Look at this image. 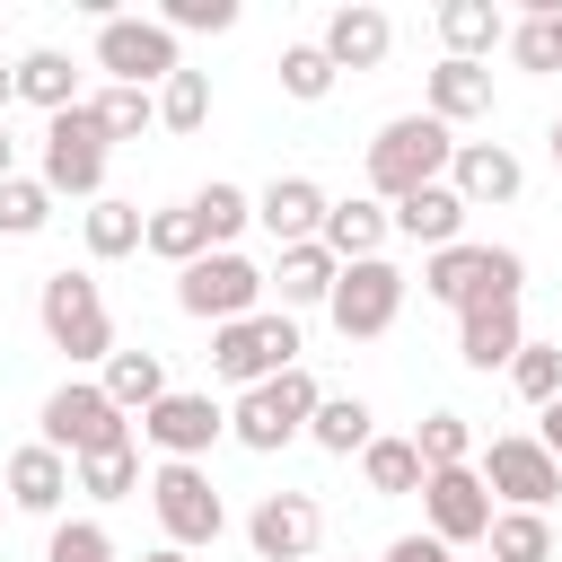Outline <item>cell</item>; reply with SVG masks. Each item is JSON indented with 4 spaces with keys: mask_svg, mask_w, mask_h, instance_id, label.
Wrapping results in <instances>:
<instances>
[{
    "mask_svg": "<svg viewBox=\"0 0 562 562\" xmlns=\"http://www.w3.org/2000/svg\"><path fill=\"white\" fill-rule=\"evenodd\" d=\"M448 158H457V132L430 123V114H395L378 140H369V202H404L422 184H448Z\"/></svg>",
    "mask_w": 562,
    "mask_h": 562,
    "instance_id": "6da1fadb",
    "label": "cell"
},
{
    "mask_svg": "<svg viewBox=\"0 0 562 562\" xmlns=\"http://www.w3.org/2000/svg\"><path fill=\"white\" fill-rule=\"evenodd\" d=\"M518 290H527V255H518V246H474V237H457V246H439V255L422 263V299H439V307L518 299Z\"/></svg>",
    "mask_w": 562,
    "mask_h": 562,
    "instance_id": "7a4b0ae2",
    "label": "cell"
},
{
    "mask_svg": "<svg viewBox=\"0 0 562 562\" xmlns=\"http://www.w3.org/2000/svg\"><path fill=\"white\" fill-rule=\"evenodd\" d=\"M35 325H44V342L70 351V360H114V316H105V290H97L88 272H53V281L35 290Z\"/></svg>",
    "mask_w": 562,
    "mask_h": 562,
    "instance_id": "3957f363",
    "label": "cell"
},
{
    "mask_svg": "<svg viewBox=\"0 0 562 562\" xmlns=\"http://www.w3.org/2000/svg\"><path fill=\"white\" fill-rule=\"evenodd\" d=\"M307 413H316V378L307 369H281V378H263V386H246L228 404V439L255 448V457H272V448H290L307 430Z\"/></svg>",
    "mask_w": 562,
    "mask_h": 562,
    "instance_id": "277c9868",
    "label": "cell"
},
{
    "mask_svg": "<svg viewBox=\"0 0 562 562\" xmlns=\"http://www.w3.org/2000/svg\"><path fill=\"white\" fill-rule=\"evenodd\" d=\"M176 307L202 316V325H237V316L263 307V272H255L237 246H211V255H193V263L176 272Z\"/></svg>",
    "mask_w": 562,
    "mask_h": 562,
    "instance_id": "5b68a950",
    "label": "cell"
},
{
    "mask_svg": "<svg viewBox=\"0 0 562 562\" xmlns=\"http://www.w3.org/2000/svg\"><path fill=\"white\" fill-rule=\"evenodd\" d=\"M325 316H334V334H342V342H378V334L404 316V272H395L386 255L342 263V272H334V290H325Z\"/></svg>",
    "mask_w": 562,
    "mask_h": 562,
    "instance_id": "8992f818",
    "label": "cell"
},
{
    "mask_svg": "<svg viewBox=\"0 0 562 562\" xmlns=\"http://www.w3.org/2000/svg\"><path fill=\"white\" fill-rule=\"evenodd\" d=\"M211 369L246 395V386H263V378H281V369H299V325L290 316H237V325H211Z\"/></svg>",
    "mask_w": 562,
    "mask_h": 562,
    "instance_id": "52a82bcc",
    "label": "cell"
},
{
    "mask_svg": "<svg viewBox=\"0 0 562 562\" xmlns=\"http://www.w3.org/2000/svg\"><path fill=\"white\" fill-rule=\"evenodd\" d=\"M44 448H61V457L79 465V457H97V448H132V422L105 404V386L61 378V386L44 395Z\"/></svg>",
    "mask_w": 562,
    "mask_h": 562,
    "instance_id": "ba28073f",
    "label": "cell"
},
{
    "mask_svg": "<svg viewBox=\"0 0 562 562\" xmlns=\"http://www.w3.org/2000/svg\"><path fill=\"white\" fill-rule=\"evenodd\" d=\"M97 70L114 88H167L184 61H176V35L158 18H97Z\"/></svg>",
    "mask_w": 562,
    "mask_h": 562,
    "instance_id": "9c48e42d",
    "label": "cell"
},
{
    "mask_svg": "<svg viewBox=\"0 0 562 562\" xmlns=\"http://www.w3.org/2000/svg\"><path fill=\"white\" fill-rule=\"evenodd\" d=\"M140 492H149V509H158V527H167V544H176V553L220 544L228 509H220V492H211V474H202V465H158Z\"/></svg>",
    "mask_w": 562,
    "mask_h": 562,
    "instance_id": "30bf717a",
    "label": "cell"
},
{
    "mask_svg": "<svg viewBox=\"0 0 562 562\" xmlns=\"http://www.w3.org/2000/svg\"><path fill=\"white\" fill-rule=\"evenodd\" d=\"M105 158H114V140L97 132V114L88 105H70V114H53L44 123V193H105Z\"/></svg>",
    "mask_w": 562,
    "mask_h": 562,
    "instance_id": "8fae6325",
    "label": "cell"
},
{
    "mask_svg": "<svg viewBox=\"0 0 562 562\" xmlns=\"http://www.w3.org/2000/svg\"><path fill=\"white\" fill-rule=\"evenodd\" d=\"M228 430V413L211 404V395H184V386H167L149 413H140V439L158 448V465H202V448Z\"/></svg>",
    "mask_w": 562,
    "mask_h": 562,
    "instance_id": "7c38bea8",
    "label": "cell"
},
{
    "mask_svg": "<svg viewBox=\"0 0 562 562\" xmlns=\"http://www.w3.org/2000/svg\"><path fill=\"white\" fill-rule=\"evenodd\" d=\"M474 474H483V492H501L509 509H544V501H562V465L536 448V430H501L492 457H483Z\"/></svg>",
    "mask_w": 562,
    "mask_h": 562,
    "instance_id": "4fadbf2b",
    "label": "cell"
},
{
    "mask_svg": "<svg viewBox=\"0 0 562 562\" xmlns=\"http://www.w3.org/2000/svg\"><path fill=\"white\" fill-rule=\"evenodd\" d=\"M422 509H430V536H439L448 553L492 536V492H483L474 465H439V474H422Z\"/></svg>",
    "mask_w": 562,
    "mask_h": 562,
    "instance_id": "5bb4252c",
    "label": "cell"
},
{
    "mask_svg": "<svg viewBox=\"0 0 562 562\" xmlns=\"http://www.w3.org/2000/svg\"><path fill=\"white\" fill-rule=\"evenodd\" d=\"M316 536H325V509H316L307 492H263L255 518H246V544H255L263 562H307Z\"/></svg>",
    "mask_w": 562,
    "mask_h": 562,
    "instance_id": "9a60e30c",
    "label": "cell"
},
{
    "mask_svg": "<svg viewBox=\"0 0 562 562\" xmlns=\"http://www.w3.org/2000/svg\"><path fill=\"white\" fill-rule=\"evenodd\" d=\"M448 193H457L465 211H474V202H518V193H527V167H518V149H501V140H457Z\"/></svg>",
    "mask_w": 562,
    "mask_h": 562,
    "instance_id": "2e32d148",
    "label": "cell"
},
{
    "mask_svg": "<svg viewBox=\"0 0 562 562\" xmlns=\"http://www.w3.org/2000/svg\"><path fill=\"white\" fill-rule=\"evenodd\" d=\"M518 342H527V325H518V299H474V307H457V360L465 369H509L518 360Z\"/></svg>",
    "mask_w": 562,
    "mask_h": 562,
    "instance_id": "e0dca14e",
    "label": "cell"
},
{
    "mask_svg": "<svg viewBox=\"0 0 562 562\" xmlns=\"http://www.w3.org/2000/svg\"><path fill=\"white\" fill-rule=\"evenodd\" d=\"M386 44H395V18L369 9V0H342V9L325 18V35H316V53H325L334 70H378Z\"/></svg>",
    "mask_w": 562,
    "mask_h": 562,
    "instance_id": "ac0fdd59",
    "label": "cell"
},
{
    "mask_svg": "<svg viewBox=\"0 0 562 562\" xmlns=\"http://www.w3.org/2000/svg\"><path fill=\"white\" fill-rule=\"evenodd\" d=\"M386 228L439 255V246H457V237H465V202H457L448 184H422V193H404V202H386Z\"/></svg>",
    "mask_w": 562,
    "mask_h": 562,
    "instance_id": "d6986e66",
    "label": "cell"
},
{
    "mask_svg": "<svg viewBox=\"0 0 562 562\" xmlns=\"http://www.w3.org/2000/svg\"><path fill=\"white\" fill-rule=\"evenodd\" d=\"M255 220H263L281 246H307V237L325 228V193H316L307 176H272V184L255 193Z\"/></svg>",
    "mask_w": 562,
    "mask_h": 562,
    "instance_id": "ffe728a7",
    "label": "cell"
},
{
    "mask_svg": "<svg viewBox=\"0 0 562 562\" xmlns=\"http://www.w3.org/2000/svg\"><path fill=\"white\" fill-rule=\"evenodd\" d=\"M422 114H430V123H448V132H457V123H483V114H492V70H483V61H439V70H430V105H422Z\"/></svg>",
    "mask_w": 562,
    "mask_h": 562,
    "instance_id": "44dd1931",
    "label": "cell"
},
{
    "mask_svg": "<svg viewBox=\"0 0 562 562\" xmlns=\"http://www.w3.org/2000/svg\"><path fill=\"white\" fill-rule=\"evenodd\" d=\"M395 228H386V202H325V228H316V246L334 255V263H360V255H378Z\"/></svg>",
    "mask_w": 562,
    "mask_h": 562,
    "instance_id": "7402d4cb",
    "label": "cell"
},
{
    "mask_svg": "<svg viewBox=\"0 0 562 562\" xmlns=\"http://www.w3.org/2000/svg\"><path fill=\"white\" fill-rule=\"evenodd\" d=\"M439 44H448V61H483L509 44V18L492 0H439Z\"/></svg>",
    "mask_w": 562,
    "mask_h": 562,
    "instance_id": "603a6c76",
    "label": "cell"
},
{
    "mask_svg": "<svg viewBox=\"0 0 562 562\" xmlns=\"http://www.w3.org/2000/svg\"><path fill=\"white\" fill-rule=\"evenodd\" d=\"M334 272H342V263H334V255L307 237V246H281V263L263 272V290H281V316H290V307H325Z\"/></svg>",
    "mask_w": 562,
    "mask_h": 562,
    "instance_id": "cb8c5ba5",
    "label": "cell"
},
{
    "mask_svg": "<svg viewBox=\"0 0 562 562\" xmlns=\"http://www.w3.org/2000/svg\"><path fill=\"white\" fill-rule=\"evenodd\" d=\"M61 492H70V457H61V448H44V439H35V448H18V457H9V501H18V509L53 518V509H61Z\"/></svg>",
    "mask_w": 562,
    "mask_h": 562,
    "instance_id": "d4e9b609",
    "label": "cell"
},
{
    "mask_svg": "<svg viewBox=\"0 0 562 562\" xmlns=\"http://www.w3.org/2000/svg\"><path fill=\"white\" fill-rule=\"evenodd\" d=\"M307 439H316L325 457H360V448L378 439V413H369L360 395H316V413H307Z\"/></svg>",
    "mask_w": 562,
    "mask_h": 562,
    "instance_id": "484cf974",
    "label": "cell"
},
{
    "mask_svg": "<svg viewBox=\"0 0 562 562\" xmlns=\"http://www.w3.org/2000/svg\"><path fill=\"white\" fill-rule=\"evenodd\" d=\"M97 386H105V404H114V413H149V404L167 395V360H158V351H114Z\"/></svg>",
    "mask_w": 562,
    "mask_h": 562,
    "instance_id": "4316f807",
    "label": "cell"
},
{
    "mask_svg": "<svg viewBox=\"0 0 562 562\" xmlns=\"http://www.w3.org/2000/svg\"><path fill=\"white\" fill-rule=\"evenodd\" d=\"M79 228H88V255H97V263H114V255H132V246H140L149 211H140V202H123V193H97Z\"/></svg>",
    "mask_w": 562,
    "mask_h": 562,
    "instance_id": "83f0119b",
    "label": "cell"
},
{
    "mask_svg": "<svg viewBox=\"0 0 562 562\" xmlns=\"http://www.w3.org/2000/svg\"><path fill=\"white\" fill-rule=\"evenodd\" d=\"M18 97L44 105V114H70V105H79V70H70V53H53V44L26 53V61H18Z\"/></svg>",
    "mask_w": 562,
    "mask_h": 562,
    "instance_id": "f1b7e54d",
    "label": "cell"
},
{
    "mask_svg": "<svg viewBox=\"0 0 562 562\" xmlns=\"http://www.w3.org/2000/svg\"><path fill=\"white\" fill-rule=\"evenodd\" d=\"M492 562H553V518L544 509H492Z\"/></svg>",
    "mask_w": 562,
    "mask_h": 562,
    "instance_id": "f546056e",
    "label": "cell"
},
{
    "mask_svg": "<svg viewBox=\"0 0 562 562\" xmlns=\"http://www.w3.org/2000/svg\"><path fill=\"white\" fill-rule=\"evenodd\" d=\"M70 492H88V501H132V492H140V448H97V457H79V465H70Z\"/></svg>",
    "mask_w": 562,
    "mask_h": 562,
    "instance_id": "4dcf8cb0",
    "label": "cell"
},
{
    "mask_svg": "<svg viewBox=\"0 0 562 562\" xmlns=\"http://www.w3.org/2000/svg\"><path fill=\"white\" fill-rule=\"evenodd\" d=\"M79 105L97 114L105 140H140V132L158 123V97H149V88H97V97H79Z\"/></svg>",
    "mask_w": 562,
    "mask_h": 562,
    "instance_id": "1f68e13d",
    "label": "cell"
},
{
    "mask_svg": "<svg viewBox=\"0 0 562 562\" xmlns=\"http://www.w3.org/2000/svg\"><path fill=\"white\" fill-rule=\"evenodd\" d=\"M360 474H369V492H378V501L422 492V457H413V439H369V448H360Z\"/></svg>",
    "mask_w": 562,
    "mask_h": 562,
    "instance_id": "d6a6232c",
    "label": "cell"
},
{
    "mask_svg": "<svg viewBox=\"0 0 562 562\" xmlns=\"http://www.w3.org/2000/svg\"><path fill=\"white\" fill-rule=\"evenodd\" d=\"M140 246H149V255H167L176 272H184L193 255H211V237H202V220H193L184 202H176V211H149V228H140Z\"/></svg>",
    "mask_w": 562,
    "mask_h": 562,
    "instance_id": "836d02e7",
    "label": "cell"
},
{
    "mask_svg": "<svg viewBox=\"0 0 562 562\" xmlns=\"http://www.w3.org/2000/svg\"><path fill=\"white\" fill-rule=\"evenodd\" d=\"M413 457H422V474L465 465V457H474V422H465V413H430V422L413 430Z\"/></svg>",
    "mask_w": 562,
    "mask_h": 562,
    "instance_id": "e575fe53",
    "label": "cell"
},
{
    "mask_svg": "<svg viewBox=\"0 0 562 562\" xmlns=\"http://www.w3.org/2000/svg\"><path fill=\"white\" fill-rule=\"evenodd\" d=\"M334 79H342V70H334L316 44H281V97H299V105H325V97H334Z\"/></svg>",
    "mask_w": 562,
    "mask_h": 562,
    "instance_id": "d590c367",
    "label": "cell"
},
{
    "mask_svg": "<svg viewBox=\"0 0 562 562\" xmlns=\"http://www.w3.org/2000/svg\"><path fill=\"white\" fill-rule=\"evenodd\" d=\"M184 211L202 220V237H211V246H228V237H237V228L255 220V193H237V184H202V193H193Z\"/></svg>",
    "mask_w": 562,
    "mask_h": 562,
    "instance_id": "8d00e7d4",
    "label": "cell"
},
{
    "mask_svg": "<svg viewBox=\"0 0 562 562\" xmlns=\"http://www.w3.org/2000/svg\"><path fill=\"white\" fill-rule=\"evenodd\" d=\"M509 386L544 413L553 395H562V342H518V360H509Z\"/></svg>",
    "mask_w": 562,
    "mask_h": 562,
    "instance_id": "74e56055",
    "label": "cell"
},
{
    "mask_svg": "<svg viewBox=\"0 0 562 562\" xmlns=\"http://www.w3.org/2000/svg\"><path fill=\"white\" fill-rule=\"evenodd\" d=\"M158 123H167V132H202V123H211V79H202V70H176V79L158 88Z\"/></svg>",
    "mask_w": 562,
    "mask_h": 562,
    "instance_id": "f35d334b",
    "label": "cell"
},
{
    "mask_svg": "<svg viewBox=\"0 0 562 562\" xmlns=\"http://www.w3.org/2000/svg\"><path fill=\"white\" fill-rule=\"evenodd\" d=\"M44 220H53L44 176H9V184H0V237H35Z\"/></svg>",
    "mask_w": 562,
    "mask_h": 562,
    "instance_id": "ab89813d",
    "label": "cell"
},
{
    "mask_svg": "<svg viewBox=\"0 0 562 562\" xmlns=\"http://www.w3.org/2000/svg\"><path fill=\"white\" fill-rule=\"evenodd\" d=\"M158 26H167V35H228V26H237V0H167Z\"/></svg>",
    "mask_w": 562,
    "mask_h": 562,
    "instance_id": "60d3db41",
    "label": "cell"
},
{
    "mask_svg": "<svg viewBox=\"0 0 562 562\" xmlns=\"http://www.w3.org/2000/svg\"><path fill=\"white\" fill-rule=\"evenodd\" d=\"M44 562H114V536L97 518H61L53 544H44Z\"/></svg>",
    "mask_w": 562,
    "mask_h": 562,
    "instance_id": "b9f144b4",
    "label": "cell"
},
{
    "mask_svg": "<svg viewBox=\"0 0 562 562\" xmlns=\"http://www.w3.org/2000/svg\"><path fill=\"white\" fill-rule=\"evenodd\" d=\"M509 53H518V70H562V61H553L544 18H518V26H509Z\"/></svg>",
    "mask_w": 562,
    "mask_h": 562,
    "instance_id": "7bdbcfd3",
    "label": "cell"
},
{
    "mask_svg": "<svg viewBox=\"0 0 562 562\" xmlns=\"http://www.w3.org/2000/svg\"><path fill=\"white\" fill-rule=\"evenodd\" d=\"M386 562H457V553H448V544L422 527V536H395V544H386Z\"/></svg>",
    "mask_w": 562,
    "mask_h": 562,
    "instance_id": "ee69618b",
    "label": "cell"
},
{
    "mask_svg": "<svg viewBox=\"0 0 562 562\" xmlns=\"http://www.w3.org/2000/svg\"><path fill=\"white\" fill-rule=\"evenodd\" d=\"M536 448H544V457H553V465H562V395H553V404H544V422H536Z\"/></svg>",
    "mask_w": 562,
    "mask_h": 562,
    "instance_id": "f6af8a7d",
    "label": "cell"
},
{
    "mask_svg": "<svg viewBox=\"0 0 562 562\" xmlns=\"http://www.w3.org/2000/svg\"><path fill=\"white\" fill-rule=\"evenodd\" d=\"M18 176V140H9V123H0V184Z\"/></svg>",
    "mask_w": 562,
    "mask_h": 562,
    "instance_id": "bcb514c9",
    "label": "cell"
},
{
    "mask_svg": "<svg viewBox=\"0 0 562 562\" xmlns=\"http://www.w3.org/2000/svg\"><path fill=\"white\" fill-rule=\"evenodd\" d=\"M9 97H18V70H9V61H0V114H9Z\"/></svg>",
    "mask_w": 562,
    "mask_h": 562,
    "instance_id": "7dc6e473",
    "label": "cell"
},
{
    "mask_svg": "<svg viewBox=\"0 0 562 562\" xmlns=\"http://www.w3.org/2000/svg\"><path fill=\"white\" fill-rule=\"evenodd\" d=\"M544 35H553V61H562V9H553V18H544Z\"/></svg>",
    "mask_w": 562,
    "mask_h": 562,
    "instance_id": "c3c4849f",
    "label": "cell"
},
{
    "mask_svg": "<svg viewBox=\"0 0 562 562\" xmlns=\"http://www.w3.org/2000/svg\"><path fill=\"white\" fill-rule=\"evenodd\" d=\"M140 562H193V553H176V544H158V553H140Z\"/></svg>",
    "mask_w": 562,
    "mask_h": 562,
    "instance_id": "681fc988",
    "label": "cell"
},
{
    "mask_svg": "<svg viewBox=\"0 0 562 562\" xmlns=\"http://www.w3.org/2000/svg\"><path fill=\"white\" fill-rule=\"evenodd\" d=\"M544 140H553V176H562V123H553V132H544Z\"/></svg>",
    "mask_w": 562,
    "mask_h": 562,
    "instance_id": "f907efd6",
    "label": "cell"
}]
</instances>
